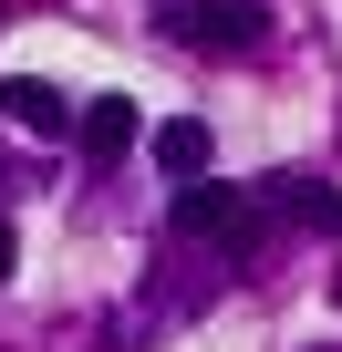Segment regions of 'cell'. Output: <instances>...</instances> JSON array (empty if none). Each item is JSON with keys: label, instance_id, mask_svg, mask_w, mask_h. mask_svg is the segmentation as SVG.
I'll list each match as a JSON object with an SVG mask.
<instances>
[{"label": "cell", "instance_id": "3957f363", "mask_svg": "<svg viewBox=\"0 0 342 352\" xmlns=\"http://www.w3.org/2000/svg\"><path fill=\"white\" fill-rule=\"evenodd\" d=\"M0 124H21V135H83V104L42 73H11L0 83Z\"/></svg>", "mask_w": 342, "mask_h": 352}, {"label": "cell", "instance_id": "6da1fadb", "mask_svg": "<svg viewBox=\"0 0 342 352\" xmlns=\"http://www.w3.org/2000/svg\"><path fill=\"white\" fill-rule=\"evenodd\" d=\"M156 21H166V42H187V52H239V42L270 32L259 0H166Z\"/></svg>", "mask_w": 342, "mask_h": 352}, {"label": "cell", "instance_id": "277c9868", "mask_svg": "<svg viewBox=\"0 0 342 352\" xmlns=\"http://www.w3.org/2000/svg\"><path fill=\"white\" fill-rule=\"evenodd\" d=\"M145 145H156V166L177 176V187H197V176H208V124H197V114H177V124H156Z\"/></svg>", "mask_w": 342, "mask_h": 352}, {"label": "cell", "instance_id": "7a4b0ae2", "mask_svg": "<svg viewBox=\"0 0 342 352\" xmlns=\"http://www.w3.org/2000/svg\"><path fill=\"white\" fill-rule=\"evenodd\" d=\"M177 228L208 239V249H228V259L259 249V208H249L239 187H177Z\"/></svg>", "mask_w": 342, "mask_h": 352}, {"label": "cell", "instance_id": "52a82bcc", "mask_svg": "<svg viewBox=\"0 0 342 352\" xmlns=\"http://www.w3.org/2000/svg\"><path fill=\"white\" fill-rule=\"evenodd\" d=\"M11 259H21V239H11V228H0V280H11Z\"/></svg>", "mask_w": 342, "mask_h": 352}, {"label": "cell", "instance_id": "8992f818", "mask_svg": "<svg viewBox=\"0 0 342 352\" xmlns=\"http://www.w3.org/2000/svg\"><path fill=\"white\" fill-rule=\"evenodd\" d=\"M270 197H280L290 218H311V228H342V197L321 187V176H270Z\"/></svg>", "mask_w": 342, "mask_h": 352}, {"label": "cell", "instance_id": "5b68a950", "mask_svg": "<svg viewBox=\"0 0 342 352\" xmlns=\"http://www.w3.org/2000/svg\"><path fill=\"white\" fill-rule=\"evenodd\" d=\"M125 145H135V104H125V94L83 104V155H125Z\"/></svg>", "mask_w": 342, "mask_h": 352}, {"label": "cell", "instance_id": "ba28073f", "mask_svg": "<svg viewBox=\"0 0 342 352\" xmlns=\"http://www.w3.org/2000/svg\"><path fill=\"white\" fill-rule=\"evenodd\" d=\"M332 311H342V270H332Z\"/></svg>", "mask_w": 342, "mask_h": 352}]
</instances>
